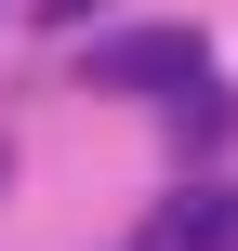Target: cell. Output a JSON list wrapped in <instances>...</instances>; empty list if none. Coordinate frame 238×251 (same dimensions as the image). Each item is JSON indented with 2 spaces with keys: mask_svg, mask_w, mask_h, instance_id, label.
I'll use <instances>...</instances> for the list:
<instances>
[{
  "mask_svg": "<svg viewBox=\"0 0 238 251\" xmlns=\"http://www.w3.org/2000/svg\"><path fill=\"white\" fill-rule=\"evenodd\" d=\"M212 79V40L199 26H106V40H79V93H199Z\"/></svg>",
  "mask_w": 238,
  "mask_h": 251,
  "instance_id": "obj_1",
  "label": "cell"
},
{
  "mask_svg": "<svg viewBox=\"0 0 238 251\" xmlns=\"http://www.w3.org/2000/svg\"><path fill=\"white\" fill-rule=\"evenodd\" d=\"M159 251H238V172H185V199L159 212Z\"/></svg>",
  "mask_w": 238,
  "mask_h": 251,
  "instance_id": "obj_2",
  "label": "cell"
},
{
  "mask_svg": "<svg viewBox=\"0 0 238 251\" xmlns=\"http://www.w3.org/2000/svg\"><path fill=\"white\" fill-rule=\"evenodd\" d=\"M172 146H185V172L238 146V93H225V79H199V93H172Z\"/></svg>",
  "mask_w": 238,
  "mask_h": 251,
  "instance_id": "obj_3",
  "label": "cell"
},
{
  "mask_svg": "<svg viewBox=\"0 0 238 251\" xmlns=\"http://www.w3.org/2000/svg\"><path fill=\"white\" fill-rule=\"evenodd\" d=\"M93 13H106V0H40V26H93Z\"/></svg>",
  "mask_w": 238,
  "mask_h": 251,
  "instance_id": "obj_4",
  "label": "cell"
},
{
  "mask_svg": "<svg viewBox=\"0 0 238 251\" xmlns=\"http://www.w3.org/2000/svg\"><path fill=\"white\" fill-rule=\"evenodd\" d=\"M0 185H13V146H0Z\"/></svg>",
  "mask_w": 238,
  "mask_h": 251,
  "instance_id": "obj_5",
  "label": "cell"
},
{
  "mask_svg": "<svg viewBox=\"0 0 238 251\" xmlns=\"http://www.w3.org/2000/svg\"><path fill=\"white\" fill-rule=\"evenodd\" d=\"M132 251H159V238H132Z\"/></svg>",
  "mask_w": 238,
  "mask_h": 251,
  "instance_id": "obj_6",
  "label": "cell"
}]
</instances>
